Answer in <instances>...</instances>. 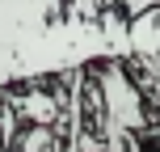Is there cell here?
<instances>
[{
    "mask_svg": "<svg viewBox=\"0 0 160 152\" xmlns=\"http://www.w3.org/2000/svg\"><path fill=\"white\" fill-rule=\"evenodd\" d=\"M0 152H8V144H4V139H0Z\"/></svg>",
    "mask_w": 160,
    "mask_h": 152,
    "instance_id": "8992f818",
    "label": "cell"
},
{
    "mask_svg": "<svg viewBox=\"0 0 160 152\" xmlns=\"http://www.w3.org/2000/svg\"><path fill=\"white\" fill-rule=\"evenodd\" d=\"M51 139H55V131H51V127H34L30 135H21V144H17V148H21V152H42Z\"/></svg>",
    "mask_w": 160,
    "mask_h": 152,
    "instance_id": "3957f363",
    "label": "cell"
},
{
    "mask_svg": "<svg viewBox=\"0 0 160 152\" xmlns=\"http://www.w3.org/2000/svg\"><path fill=\"white\" fill-rule=\"evenodd\" d=\"M156 4H160V0H118V13H122V17L131 21V17L148 13V8H156Z\"/></svg>",
    "mask_w": 160,
    "mask_h": 152,
    "instance_id": "5b68a950",
    "label": "cell"
},
{
    "mask_svg": "<svg viewBox=\"0 0 160 152\" xmlns=\"http://www.w3.org/2000/svg\"><path fill=\"white\" fill-rule=\"evenodd\" d=\"M59 97L63 93H42V89H34V93H25V97L13 102V114H25L34 127H51V123L59 118Z\"/></svg>",
    "mask_w": 160,
    "mask_h": 152,
    "instance_id": "7a4b0ae2",
    "label": "cell"
},
{
    "mask_svg": "<svg viewBox=\"0 0 160 152\" xmlns=\"http://www.w3.org/2000/svg\"><path fill=\"white\" fill-rule=\"evenodd\" d=\"M97 8H101V0H97Z\"/></svg>",
    "mask_w": 160,
    "mask_h": 152,
    "instance_id": "52a82bcc",
    "label": "cell"
},
{
    "mask_svg": "<svg viewBox=\"0 0 160 152\" xmlns=\"http://www.w3.org/2000/svg\"><path fill=\"white\" fill-rule=\"evenodd\" d=\"M127 38H131V64L143 72L160 76V4L148 13L127 21Z\"/></svg>",
    "mask_w": 160,
    "mask_h": 152,
    "instance_id": "6da1fadb",
    "label": "cell"
},
{
    "mask_svg": "<svg viewBox=\"0 0 160 152\" xmlns=\"http://www.w3.org/2000/svg\"><path fill=\"white\" fill-rule=\"evenodd\" d=\"M127 68H131V72H139V76H131V80H135V85H143V93H148V97H156V102H160V76L143 72V68H135L131 59H127Z\"/></svg>",
    "mask_w": 160,
    "mask_h": 152,
    "instance_id": "277c9868",
    "label": "cell"
}]
</instances>
